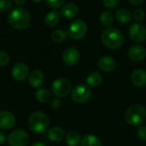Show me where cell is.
Instances as JSON below:
<instances>
[{"label":"cell","mask_w":146,"mask_h":146,"mask_svg":"<svg viewBox=\"0 0 146 146\" xmlns=\"http://www.w3.org/2000/svg\"><path fill=\"white\" fill-rule=\"evenodd\" d=\"M47 5L52 9H58L63 6L65 0H45Z\"/></svg>","instance_id":"f546056e"},{"label":"cell","mask_w":146,"mask_h":146,"mask_svg":"<svg viewBox=\"0 0 146 146\" xmlns=\"http://www.w3.org/2000/svg\"><path fill=\"white\" fill-rule=\"evenodd\" d=\"M6 140H7L6 135H5L3 132H0V145L4 144V142H5Z\"/></svg>","instance_id":"e575fe53"},{"label":"cell","mask_w":146,"mask_h":146,"mask_svg":"<svg viewBox=\"0 0 146 146\" xmlns=\"http://www.w3.org/2000/svg\"><path fill=\"white\" fill-rule=\"evenodd\" d=\"M60 21V14L57 11H50L46 14L44 17V23L49 27H54L58 25Z\"/></svg>","instance_id":"ffe728a7"},{"label":"cell","mask_w":146,"mask_h":146,"mask_svg":"<svg viewBox=\"0 0 146 146\" xmlns=\"http://www.w3.org/2000/svg\"><path fill=\"white\" fill-rule=\"evenodd\" d=\"M44 80V75L42 71L38 69H35L31 72V74L28 75V83L31 87L33 88H38L39 87Z\"/></svg>","instance_id":"e0dca14e"},{"label":"cell","mask_w":146,"mask_h":146,"mask_svg":"<svg viewBox=\"0 0 146 146\" xmlns=\"http://www.w3.org/2000/svg\"><path fill=\"white\" fill-rule=\"evenodd\" d=\"M51 92L57 98L67 97L72 92L71 82L65 78L56 79L51 85Z\"/></svg>","instance_id":"52a82bcc"},{"label":"cell","mask_w":146,"mask_h":146,"mask_svg":"<svg viewBox=\"0 0 146 146\" xmlns=\"http://www.w3.org/2000/svg\"><path fill=\"white\" fill-rule=\"evenodd\" d=\"M14 2H15V3L16 6L21 7V6H23L25 4L26 0H14Z\"/></svg>","instance_id":"d590c367"},{"label":"cell","mask_w":146,"mask_h":146,"mask_svg":"<svg viewBox=\"0 0 146 146\" xmlns=\"http://www.w3.org/2000/svg\"><path fill=\"white\" fill-rule=\"evenodd\" d=\"M99 21L104 27H110L114 21V15L110 11H103L99 16Z\"/></svg>","instance_id":"d4e9b609"},{"label":"cell","mask_w":146,"mask_h":146,"mask_svg":"<svg viewBox=\"0 0 146 146\" xmlns=\"http://www.w3.org/2000/svg\"><path fill=\"white\" fill-rule=\"evenodd\" d=\"M66 144L68 146H77L81 142V137L76 131H71L65 136Z\"/></svg>","instance_id":"603a6c76"},{"label":"cell","mask_w":146,"mask_h":146,"mask_svg":"<svg viewBox=\"0 0 146 146\" xmlns=\"http://www.w3.org/2000/svg\"><path fill=\"white\" fill-rule=\"evenodd\" d=\"M101 40L104 45L108 49L116 50L122 46L124 43V36L119 29L108 27L102 32Z\"/></svg>","instance_id":"7a4b0ae2"},{"label":"cell","mask_w":146,"mask_h":146,"mask_svg":"<svg viewBox=\"0 0 146 146\" xmlns=\"http://www.w3.org/2000/svg\"><path fill=\"white\" fill-rule=\"evenodd\" d=\"M120 2L121 0H103V3L104 4V6L109 9L116 8L119 5Z\"/></svg>","instance_id":"1f68e13d"},{"label":"cell","mask_w":146,"mask_h":146,"mask_svg":"<svg viewBox=\"0 0 146 146\" xmlns=\"http://www.w3.org/2000/svg\"><path fill=\"white\" fill-rule=\"evenodd\" d=\"M9 61H10L9 55L4 50H0V67H4L8 65Z\"/></svg>","instance_id":"f1b7e54d"},{"label":"cell","mask_w":146,"mask_h":146,"mask_svg":"<svg viewBox=\"0 0 146 146\" xmlns=\"http://www.w3.org/2000/svg\"><path fill=\"white\" fill-rule=\"evenodd\" d=\"M128 34L133 41L136 43L144 42L146 39V27L140 22H135L130 26Z\"/></svg>","instance_id":"9c48e42d"},{"label":"cell","mask_w":146,"mask_h":146,"mask_svg":"<svg viewBox=\"0 0 146 146\" xmlns=\"http://www.w3.org/2000/svg\"><path fill=\"white\" fill-rule=\"evenodd\" d=\"M68 37V33L62 29H56L51 33V39L55 43H62Z\"/></svg>","instance_id":"484cf974"},{"label":"cell","mask_w":146,"mask_h":146,"mask_svg":"<svg viewBox=\"0 0 146 146\" xmlns=\"http://www.w3.org/2000/svg\"><path fill=\"white\" fill-rule=\"evenodd\" d=\"M80 146H102V143L98 137L89 134L81 139Z\"/></svg>","instance_id":"cb8c5ba5"},{"label":"cell","mask_w":146,"mask_h":146,"mask_svg":"<svg viewBox=\"0 0 146 146\" xmlns=\"http://www.w3.org/2000/svg\"><path fill=\"white\" fill-rule=\"evenodd\" d=\"M116 65L115 60L110 56H101L98 61V68L106 73L111 72L115 69Z\"/></svg>","instance_id":"5bb4252c"},{"label":"cell","mask_w":146,"mask_h":146,"mask_svg":"<svg viewBox=\"0 0 146 146\" xmlns=\"http://www.w3.org/2000/svg\"><path fill=\"white\" fill-rule=\"evenodd\" d=\"M133 17L137 22H141L145 18V12L142 9H137L133 11Z\"/></svg>","instance_id":"4316f807"},{"label":"cell","mask_w":146,"mask_h":146,"mask_svg":"<svg viewBox=\"0 0 146 146\" xmlns=\"http://www.w3.org/2000/svg\"><path fill=\"white\" fill-rule=\"evenodd\" d=\"M61 100L59 98H52L51 99V102H50V107L51 109L53 110H57L61 107Z\"/></svg>","instance_id":"d6a6232c"},{"label":"cell","mask_w":146,"mask_h":146,"mask_svg":"<svg viewBox=\"0 0 146 146\" xmlns=\"http://www.w3.org/2000/svg\"><path fill=\"white\" fill-rule=\"evenodd\" d=\"M130 3L133 6H136V7H139L140 5L143 4V3L145 2V0H129Z\"/></svg>","instance_id":"836d02e7"},{"label":"cell","mask_w":146,"mask_h":146,"mask_svg":"<svg viewBox=\"0 0 146 146\" xmlns=\"http://www.w3.org/2000/svg\"><path fill=\"white\" fill-rule=\"evenodd\" d=\"M35 98H36L38 102L42 103V104H45V103H48L51 100L52 95H51L50 91H49L48 89L40 88L36 92Z\"/></svg>","instance_id":"44dd1931"},{"label":"cell","mask_w":146,"mask_h":146,"mask_svg":"<svg viewBox=\"0 0 146 146\" xmlns=\"http://www.w3.org/2000/svg\"><path fill=\"white\" fill-rule=\"evenodd\" d=\"M115 18L118 22H121L122 24H126L131 21L132 20V14L131 12L127 9H120L115 13Z\"/></svg>","instance_id":"7402d4cb"},{"label":"cell","mask_w":146,"mask_h":146,"mask_svg":"<svg viewBox=\"0 0 146 146\" xmlns=\"http://www.w3.org/2000/svg\"><path fill=\"white\" fill-rule=\"evenodd\" d=\"M27 125L33 133L37 134L43 133L47 131L50 126V118L42 111H35L29 115Z\"/></svg>","instance_id":"3957f363"},{"label":"cell","mask_w":146,"mask_h":146,"mask_svg":"<svg viewBox=\"0 0 146 146\" xmlns=\"http://www.w3.org/2000/svg\"><path fill=\"white\" fill-rule=\"evenodd\" d=\"M137 137L141 141H146V126H140L137 128L136 131Z\"/></svg>","instance_id":"4dcf8cb0"},{"label":"cell","mask_w":146,"mask_h":146,"mask_svg":"<svg viewBox=\"0 0 146 146\" xmlns=\"http://www.w3.org/2000/svg\"><path fill=\"white\" fill-rule=\"evenodd\" d=\"M28 142L29 135L22 129L14 130L7 137V143L9 146H27Z\"/></svg>","instance_id":"ba28073f"},{"label":"cell","mask_w":146,"mask_h":146,"mask_svg":"<svg viewBox=\"0 0 146 146\" xmlns=\"http://www.w3.org/2000/svg\"><path fill=\"white\" fill-rule=\"evenodd\" d=\"M9 24L15 29H26L31 22V15L28 11L22 7L13 9L8 15Z\"/></svg>","instance_id":"6da1fadb"},{"label":"cell","mask_w":146,"mask_h":146,"mask_svg":"<svg viewBox=\"0 0 146 146\" xmlns=\"http://www.w3.org/2000/svg\"><path fill=\"white\" fill-rule=\"evenodd\" d=\"M12 7V3L10 0H0V13L4 14L9 11Z\"/></svg>","instance_id":"83f0119b"},{"label":"cell","mask_w":146,"mask_h":146,"mask_svg":"<svg viewBox=\"0 0 146 146\" xmlns=\"http://www.w3.org/2000/svg\"><path fill=\"white\" fill-rule=\"evenodd\" d=\"M29 75V68L24 62L15 63L11 69V76L16 81H23Z\"/></svg>","instance_id":"30bf717a"},{"label":"cell","mask_w":146,"mask_h":146,"mask_svg":"<svg viewBox=\"0 0 146 146\" xmlns=\"http://www.w3.org/2000/svg\"><path fill=\"white\" fill-rule=\"evenodd\" d=\"M80 60V51L74 47L67 49L62 54V62L67 66H74Z\"/></svg>","instance_id":"7c38bea8"},{"label":"cell","mask_w":146,"mask_h":146,"mask_svg":"<svg viewBox=\"0 0 146 146\" xmlns=\"http://www.w3.org/2000/svg\"><path fill=\"white\" fill-rule=\"evenodd\" d=\"M68 35L75 40L83 38L87 33V25L81 19L74 20L68 28Z\"/></svg>","instance_id":"5b68a950"},{"label":"cell","mask_w":146,"mask_h":146,"mask_svg":"<svg viewBox=\"0 0 146 146\" xmlns=\"http://www.w3.org/2000/svg\"><path fill=\"white\" fill-rule=\"evenodd\" d=\"M33 2H34V3H39V2H41L42 0H32Z\"/></svg>","instance_id":"74e56055"},{"label":"cell","mask_w":146,"mask_h":146,"mask_svg":"<svg viewBox=\"0 0 146 146\" xmlns=\"http://www.w3.org/2000/svg\"><path fill=\"white\" fill-rule=\"evenodd\" d=\"M80 13V9L75 3H67L62 6L61 14L67 19H72L76 17Z\"/></svg>","instance_id":"ac0fdd59"},{"label":"cell","mask_w":146,"mask_h":146,"mask_svg":"<svg viewBox=\"0 0 146 146\" xmlns=\"http://www.w3.org/2000/svg\"><path fill=\"white\" fill-rule=\"evenodd\" d=\"M103 82V76L98 72H92L86 77V85L90 87H98Z\"/></svg>","instance_id":"d6986e66"},{"label":"cell","mask_w":146,"mask_h":146,"mask_svg":"<svg viewBox=\"0 0 146 146\" xmlns=\"http://www.w3.org/2000/svg\"><path fill=\"white\" fill-rule=\"evenodd\" d=\"M132 83L138 87H143L146 85V71L142 68L134 70L131 74Z\"/></svg>","instance_id":"9a60e30c"},{"label":"cell","mask_w":146,"mask_h":146,"mask_svg":"<svg viewBox=\"0 0 146 146\" xmlns=\"http://www.w3.org/2000/svg\"><path fill=\"white\" fill-rule=\"evenodd\" d=\"M71 99L76 104H85L90 100L92 97V89L89 86L80 84L76 86L71 92Z\"/></svg>","instance_id":"8992f818"},{"label":"cell","mask_w":146,"mask_h":146,"mask_svg":"<svg viewBox=\"0 0 146 146\" xmlns=\"http://www.w3.org/2000/svg\"><path fill=\"white\" fill-rule=\"evenodd\" d=\"M125 120L130 126H140L146 120L145 107L139 104L131 105L125 113Z\"/></svg>","instance_id":"277c9868"},{"label":"cell","mask_w":146,"mask_h":146,"mask_svg":"<svg viewBox=\"0 0 146 146\" xmlns=\"http://www.w3.org/2000/svg\"><path fill=\"white\" fill-rule=\"evenodd\" d=\"M16 119L15 115L7 110L0 111V129L9 130L15 127Z\"/></svg>","instance_id":"8fae6325"},{"label":"cell","mask_w":146,"mask_h":146,"mask_svg":"<svg viewBox=\"0 0 146 146\" xmlns=\"http://www.w3.org/2000/svg\"><path fill=\"white\" fill-rule=\"evenodd\" d=\"M65 136V131L61 127H52L47 131V137L51 142H61Z\"/></svg>","instance_id":"2e32d148"},{"label":"cell","mask_w":146,"mask_h":146,"mask_svg":"<svg viewBox=\"0 0 146 146\" xmlns=\"http://www.w3.org/2000/svg\"><path fill=\"white\" fill-rule=\"evenodd\" d=\"M31 146H46L44 143H41V142H37V143H34L33 145H32Z\"/></svg>","instance_id":"8d00e7d4"},{"label":"cell","mask_w":146,"mask_h":146,"mask_svg":"<svg viewBox=\"0 0 146 146\" xmlns=\"http://www.w3.org/2000/svg\"><path fill=\"white\" fill-rule=\"evenodd\" d=\"M128 57L133 62H141L146 57L145 48L139 44L133 45L127 51Z\"/></svg>","instance_id":"4fadbf2b"}]
</instances>
